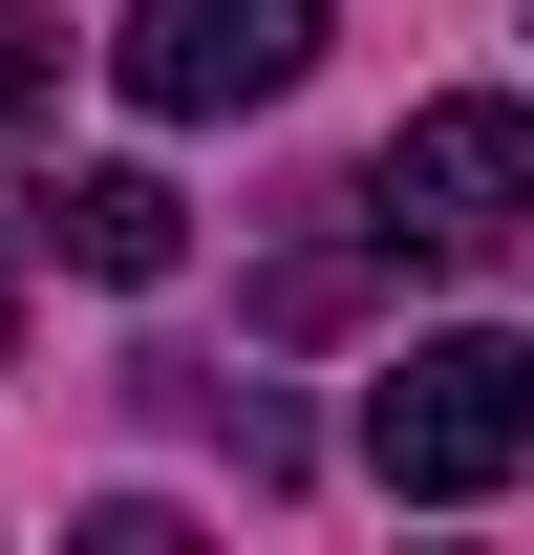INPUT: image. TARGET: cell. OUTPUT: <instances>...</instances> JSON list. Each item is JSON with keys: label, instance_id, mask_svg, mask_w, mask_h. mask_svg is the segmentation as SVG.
Instances as JSON below:
<instances>
[{"label": "cell", "instance_id": "cell-4", "mask_svg": "<svg viewBox=\"0 0 534 555\" xmlns=\"http://www.w3.org/2000/svg\"><path fill=\"white\" fill-rule=\"evenodd\" d=\"M43 235H65L86 278H129V299H150V278L193 257V193H171V171H65V214H43Z\"/></svg>", "mask_w": 534, "mask_h": 555}, {"label": "cell", "instance_id": "cell-2", "mask_svg": "<svg viewBox=\"0 0 534 555\" xmlns=\"http://www.w3.org/2000/svg\"><path fill=\"white\" fill-rule=\"evenodd\" d=\"M364 235L385 257H513L534 235V107H406L385 171H364Z\"/></svg>", "mask_w": 534, "mask_h": 555}, {"label": "cell", "instance_id": "cell-5", "mask_svg": "<svg viewBox=\"0 0 534 555\" xmlns=\"http://www.w3.org/2000/svg\"><path fill=\"white\" fill-rule=\"evenodd\" d=\"M43 86H65V43H43V0H0V129H22Z\"/></svg>", "mask_w": 534, "mask_h": 555}, {"label": "cell", "instance_id": "cell-3", "mask_svg": "<svg viewBox=\"0 0 534 555\" xmlns=\"http://www.w3.org/2000/svg\"><path fill=\"white\" fill-rule=\"evenodd\" d=\"M129 107H171V129H214V107H278V86L321 65V0H129Z\"/></svg>", "mask_w": 534, "mask_h": 555}, {"label": "cell", "instance_id": "cell-6", "mask_svg": "<svg viewBox=\"0 0 534 555\" xmlns=\"http://www.w3.org/2000/svg\"><path fill=\"white\" fill-rule=\"evenodd\" d=\"M0 343H22V257H0Z\"/></svg>", "mask_w": 534, "mask_h": 555}, {"label": "cell", "instance_id": "cell-1", "mask_svg": "<svg viewBox=\"0 0 534 555\" xmlns=\"http://www.w3.org/2000/svg\"><path fill=\"white\" fill-rule=\"evenodd\" d=\"M364 470H385V491H428V513L513 491V470H534V343H513V321L406 343L385 385H364Z\"/></svg>", "mask_w": 534, "mask_h": 555}]
</instances>
